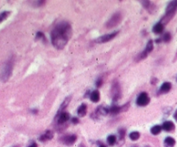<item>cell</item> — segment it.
I'll return each mask as SVG.
<instances>
[{
    "label": "cell",
    "instance_id": "34",
    "mask_svg": "<svg viewBox=\"0 0 177 147\" xmlns=\"http://www.w3.org/2000/svg\"><path fill=\"white\" fill-rule=\"evenodd\" d=\"M174 118L177 121V109L176 111H175V113H174Z\"/></svg>",
    "mask_w": 177,
    "mask_h": 147
},
{
    "label": "cell",
    "instance_id": "38",
    "mask_svg": "<svg viewBox=\"0 0 177 147\" xmlns=\"http://www.w3.org/2000/svg\"><path fill=\"white\" fill-rule=\"evenodd\" d=\"M99 147H106V146H105V145H104V144H100V145H99Z\"/></svg>",
    "mask_w": 177,
    "mask_h": 147
},
{
    "label": "cell",
    "instance_id": "32",
    "mask_svg": "<svg viewBox=\"0 0 177 147\" xmlns=\"http://www.w3.org/2000/svg\"><path fill=\"white\" fill-rule=\"evenodd\" d=\"M72 122L73 123V124H78V123H79V119H78L77 118H73Z\"/></svg>",
    "mask_w": 177,
    "mask_h": 147
},
{
    "label": "cell",
    "instance_id": "10",
    "mask_svg": "<svg viewBox=\"0 0 177 147\" xmlns=\"http://www.w3.org/2000/svg\"><path fill=\"white\" fill-rule=\"evenodd\" d=\"M58 124L59 125H63V124H65L66 122L68 121L69 120V118H70V115H69L68 113H62L61 114H59L58 116Z\"/></svg>",
    "mask_w": 177,
    "mask_h": 147
},
{
    "label": "cell",
    "instance_id": "20",
    "mask_svg": "<svg viewBox=\"0 0 177 147\" xmlns=\"http://www.w3.org/2000/svg\"><path fill=\"white\" fill-rule=\"evenodd\" d=\"M90 99H91V101H93V102H94V103L99 102V99H100V94H99V92L97 91V90L94 91L93 93H91Z\"/></svg>",
    "mask_w": 177,
    "mask_h": 147
},
{
    "label": "cell",
    "instance_id": "25",
    "mask_svg": "<svg viewBox=\"0 0 177 147\" xmlns=\"http://www.w3.org/2000/svg\"><path fill=\"white\" fill-rule=\"evenodd\" d=\"M130 139L133 140V141L137 140L140 138V133H138V132H132V133L130 134Z\"/></svg>",
    "mask_w": 177,
    "mask_h": 147
},
{
    "label": "cell",
    "instance_id": "4",
    "mask_svg": "<svg viewBox=\"0 0 177 147\" xmlns=\"http://www.w3.org/2000/svg\"><path fill=\"white\" fill-rule=\"evenodd\" d=\"M111 96L113 101H119L121 97V87L118 81H114L112 82V88H111Z\"/></svg>",
    "mask_w": 177,
    "mask_h": 147
},
{
    "label": "cell",
    "instance_id": "14",
    "mask_svg": "<svg viewBox=\"0 0 177 147\" xmlns=\"http://www.w3.org/2000/svg\"><path fill=\"white\" fill-rule=\"evenodd\" d=\"M109 109V113L112 115L119 114V113L124 111L123 107H119V106H112Z\"/></svg>",
    "mask_w": 177,
    "mask_h": 147
},
{
    "label": "cell",
    "instance_id": "8",
    "mask_svg": "<svg viewBox=\"0 0 177 147\" xmlns=\"http://www.w3.org/2000/svg\"><path fill=\"white\" fill-rule=\"evenodd\" d=\"M109 113V109L108 108H105V107H103V106H99V108L95 110V112L94 113V114L92 115V116H94L95 115V119L96 118H99L100 116H105V115H107Z\"/></svg>",
    "mask_w": 177,
    "mask_h": 147
},
{
    "label": "cell",
    "instance_id": "5",
    "mask_svg": "<svg viewBox=\"0 0 177 147\" xmlns=\"http://www.w3.org/2000/svg\"><path fill=\"white\" fill-rule=\"evenodd\" d=\"M121 21H122V14L120 12H116L115 14L112 15V18H110L108 22L106 23V28L107 29L114 28L115 26L119 25Z\"/></svg>",
    "mask_w": 177,
    "mask_h": 147
},
{
    "label": "cell",
    "instance_id": "31",
    "mask_svg": "<svg viewBox=\"0 0 177 147\" xmlns=\"http://www.w3.org/2000/svg\"><path fill=\"white\" fill-rule=\"evenodd\" d=\"M103 84V79L102 78H99L97 80V81H96V86L98 87H101V85Z\"/></svg>",
    "mask_w": 177,
    "mask_h": 147
},
{
    "label": "cell",
    "instance_id": "13",
    "mask_svg": "<svg viewBox=\"0 0 177 147\" xmlns=\"http://www.w3.org/2000/svg\"><path fill=\"white\" fill-rule=\"evenodd\" d=\"M71 99H72V95H69L68 97H67L65 100H64V101L62 102V104L61 105V107H60V108H59V110H58L57 112V115L56 116H58V115L61 113V111H63L64 109H65L68 106V104L70 103V101H71Z\"/></svg>",
    "mask_w": 177,
    "mask_h": 147
},
{
    "label": "cell",
    "instance_id": "23",
    "mask_svg": "<svg viewBox=\"0 0 177 147\" xmlns=\"http://www.w3.org/2000/svg\"><path fill=\"white\" fill-rule=\"evenodd\" d=\"M153 49H154V44H153V41L152 40H149L147 43V45H146V49H145V51L147 52V53H150L152 50H153Z\"/></svg>",
    "mask_w": 177,
    "mask_h": 147
},
{
    "label": "cell",
    "instance_id": "21",
    "mask_svg": "<svg viewBox=\"0 0 177 147\" xmlns=\"http://www.w3.org/2000/svg\"><path fill=\"white\" fill-rule=\"evenodd\" d=\"M11 15V11H3V12H1L0 13V24L2 23V22H4V20H6L8 18H9V16Z\"/></svg>",
    "mask_w": 177,
    "mask_h": 147
},
{
    "label": "cell",
    "instance_id": "26",
    "mask_svg": "<svg viewBox=\"0 0 177 147\" xmlns=\"http://www.w3.org/2000/svg\"><path fill=\"white\" fill-rule=\"evenodd\" d=\"M171 38H172V36H171V34H170L169 32L165 33V34L163 35V37H162L163 41V42H165V43H169V42H170Z\"/></svg>",
    "mask_w": 177,
    "mask_h": 147
},
{
    "label": "cell",
    "instance_id": "9",
    "mask_svg": "<svg viewBox=\"0 0 177 147\" xmlns=\"http://www.w3.org/2000/svg\"><path fill=\"white\" fill-rule=\"evenodd\" d=\"M76 139H77L76 135L71 134V135H67V136L63 137L62 139V142L66 145H72L74 144Z\"/></svg>",
    "mask_w": 177,
    "mask_h": 147
},
{
    "label": "cell",
    "instance_id": "18",
    "mask_svg": "<svg viewBox=\"0 0 177 147\" xmlns=\"http://www.w3.org/2000/svg\"><path fill=\"white\" fill-rule=\"evenodd\" d=\"M175 144V140L172 137H167L164 140V146L165 147H174Z\"/></svg>",
    "mask_w": 177,
    "mask_h": 147
},
{
    "label": "cell",
    "instance_id": "2",
    "mask_svg": "<svg viewBox=\"0 0 177 147\" xmlns=\"http://www.w3.org/2000/svg\"><path fill=\"white\" fill-rule=\"evenodd\" d=\"M177 12V0L171 1L169 3L166 9V13L164 15V17L161 20V24H163V25H166L167 24H169V22L174 18V16Z\"/></svg>",
    "mask_w": 177,
    "mask_h": 147
},
{
    "label": "cell",
    "instance_id": "3",
    "mask_svg": "<svg viewBox=\"0 0 177 147\" xmlns=\"http://www.w3.org/2000/svg\"><path fill=\"white\" fill-rule=\"evenodd\" d=\"M12 70H13V60L10 59L4 65L2 76H1V80L3 81H7L8 80L10 79L11 74H12Z\"/></svg>",
    "mask_w": 177,
    "mask_h": 147
},
{
    "label": "cell",
    "instance_id": "1",
    "mask_svg": "<svg viewBox=\"0 0 177 147\" xmlns=\"http://www.w3.org/2000/svg\"><path fill=\"white\" fill-rule=\"evenodd\" d=\"M72 27L68 22H61L51 32V42L57 50H63L72 36Z\"/></svg>",
    "mask_w": 177,
    "mask_h": 147
},
{
    "label": "cell",
    "instance_id": "19",
    "mask_svg": "<svg viewBox=\"0 0 177 147\" xmlns=\"http://www.w3.org/2000/svg\"><path fill=\"white\" fill-rule=\"evenodd\" d=\"M163 29H164V25H163V24L157 23L153 27V32L155 33V34H161L163 31Z\"/></svg>",
    "mask_w": 177,
    "mask_h": 147
},
{
    "label": "cell",
    "instance_id": "29",
    "mask_svg": "<svg viewBox=\"0 0 177 147\" xmlns=\"http://www.w3.org/2000/svg\"><path fill=\"white\" fill-rule=\"evenodd\" d=\"M119 139L122 140L125 136V130L124 129H120L119 131Z\"/></svg>",
    "mask_w": 177,
    "mask_h": 147
},
{
    "label": "cell",
    "instance_id": "33",
    "mask_svg": "<svg viewBox=\"0 0 177 147\" xmlns=\"http://www.w3.org/2000/svg\"><path fill=\"white\" fill-rule=\"evenodd\" d=\"M28 147H37V144L36 143H32L30 145H29Z\"/></svg>",
    "mask_w": 177,
    "mask_h": 147
},
{
    "label": "cell",
    "instance_id": "6",
    "mask_svg": "<svg viewBox=\"0 0 177 147\" xmlns=\"http://www.w3.org/2000/svg\"><path fill=\"white\" fill-rule=\"evenodd\" d=\"M149 103V97L148 93L145 92H142L137 99V104L139 107H144Z\"/></svg>",
    "mask_w": 177,
    "mask_h": 147
},
{
    "label": "cell",
    "instance_id": "11",
    "mask_svg": "<svg viewBox=\"0 0 177 147\" xmlns=\"http://www.w3.org/2000/svg\"><path fill=\"white\" fill-rule=\"evenodd\" d=\"M142 4L144 5V7L145 9H147L149 13H154V11H155V5L150 1H141Z\"/></svg>",
    "mask_w": 177,
    "mask_h": 147
},
{
    "label": "cell",
    "instance_id": "35",
    "mask_svg": "<svg viewBox=\"0 0 177 147\" xmlns=\"http://www.w3.org/2000/svg\"><path fill=\"white\" fill-rule=\"evenodd\" d=\"M162 41H163V39H162V38H159V39H156V40H155V43H161Z\"/></svg>",
    "mask_w": 177,
    "mask_h": 147
},
{
    "label": "cell",
    "instance_id": "39",
    "mask_svg": "<svg viewBox=\"0 0 177 147\" xmlns=\"http://www.w3.org/2000/svg\"><path fill=\"white\" fill-rule=\"evenodd\" d=\"M176 81H177V77H176Z\"/></svg>",
    "mask_w": 177,
    "mask_h": 147
},
{
    "label": "cell",
    "instance_id": "22",
    "mask_svg": "<svg viewBox=\"0 0 177 147\" xmlns=\"http://www.w3.org/2000/svg\"><path fill=\"white\" fill-rule=\"evenodd\" d=\"M162 126H154L153 127L151 128L150 130V132L153 135H158L160 133H161V131H162Z\"/></svg>",
    "mask_w": 177,
    "mask_h": 147
},
{
    "label": "cell",
    "instance_id": "16",
    "mask_svg": "<svg viewBox=\"0 0 177 147\" xmlns=\"http://www.w3.org/2000/svg\"><path fill=\"white\" fill-rule=\"evenodd\" d=\"M172 87V85L170 82H164L160 87V92L162 93H169Z\"/></svg>",
    "mask_w": 177,
    "mask_h": 147
},
{
    "label": "cell",
    "instance_id": "36",
    "mask_svg": "<svg viewBox=\"0 0 177 147\" xmlns=\"http://www.w3.org/2000/svg\"><path fill=\"white\" fill-rule=\"evenodd\" d=\"M157 81V80L155 79V78H153V81H152V84H155V81Z\"/></svg>",
    "mask_w": 177,
    "mask_h": 147
},
{
    "label": "cell",
    "instance_id": "37",
    "mask_svg": "<svg viewBox=\"0 0 177 147\" xmlns=\"http://www.w3.org/2000/svg\"><path fill=\"white\" fill-rule=\"evenodd\" d=\"M79 147H85V145H84L83 144H80V145H79Z\"/></svg>",
    "mask_w": 177,
    "mask_h": 147
},
{
    "label": "cell",
    "instance_id": "28",
    "mask_svg": "<svg viewBox=\"0 0 177 147\" xmlns=\"http://www.w3.org/2000/svg\"><path fill=\"white\" fill-rule=\"evenodd\" d=\"M36 39H43L45 40V36H44V34L43 32H41V31H38V32L36 33Z\"/></svg>",
    "mask_w": 177,
    "mask_h": 147
},
{
    "label": "cell",
    "instance_id": "12",
    "mask_svg": "<svg viewBox=\"0 0 177 147\" xmlns=\"http://www.w3.org/2000/svg\"><path fill=\"white\" fill-rule=\"evenodd\" d=\"M54 137V133L52 131H47L42 135V136L39 138V140L42 141V142H45V141H48V140H50L53 139Z\"/></svg>",
    "mask_w": 177,
    "mask_h": 147
},
{
    "label": "cell",
    "instance_id": "17",
    "mask_svg": "<svg viewBox=\"0 0 177 147\" xmlns=\"http://www.w3.org/2000/svg\"><path fill=\"white\" fill-rule=\"evenodd\" d=\"M87 107L86 104H82L80 105L79 108H78V111H77V113L78 115L80 116V117H84V116H86L87 114Z\"/></svg>",
    "mask_w": 177,
    "mask_h": 147
},
{
    "label": "cell",
    "instance_id": "15",
    "mask_svg": "<svg viewBox=\"0 0 177 147\" xmlns=\"http://www.w3.org/2000/svg\"><path fill=\"white\" fill-rule=\"evenodd\" d=\"M162 128L166 132H171L174 129V124L172 121H165L163 124Z\"/></svg>",
    "mask_w": 177,
    "mask_h": 147
},
{
    "label": "cell",
    "instance_id": "30",
    "mask_svg": "<svg viewBox=\"0 0 177 147\" xmlns=\"http://www.w3.org/2000/svg\"><path fill=\"white\" fill-rule=\"evenodd\" d=\"M33 3H34V5H35V6H36V5H37V6H41V5L45 4L46 1H34Z\"/></svg>",
    "mask_w": 177,
    "mask_h": 147
},
{
    "label": "cell",
    "instance_id": "40",
    "mask_svg": "<svg viewBox=\"0 0 177 147\" xmlns=\"http://www.w3.org/2000/svg\"><path fill=\"white\" fill-rule=\"evenodd\" d=\"M14 147H18V146H14Z\"/></svg>",
    "mask_w": 177,
    "mask_h": 147
},
{
    "label": "cell",
    "instance_id": "7",
    "mask_svg": "<svg viewBox=\"0 0 177 147\" xmlns=\"http://www.w3.org/2000/svg\"><path fill=\"white\" fill-rule=\"evenodd\" d=\"M118 34H119V31H114V32L110 33V34H106V35H104V36H99V37L96 40V43H107L109 41H111V40L113 39L114 37H116Z\"/></svg>",
    "mask_w": 177,
    "mask_h": 147
},
{
    "label": "cell",
    "instance_id": "27",
    "mask_svg": "<svg viewBox=\"0 0 177 147\" xmlns=\"http://www.w3.org/2000/svg\"><path fill=\"white\" fill-rule=\"evenodd\" d=\"M147 55H148V53H147L145 50H144L141 54H139V55L137 56V61H141V60H144V59H145V58L147 57Z\"/></svg>",
    "mask_w": 177,
    "mask_h": 147
},
{
    "label": "cell",
    "instance_id": "24",
    "mask_svg": "<svg viewBox=\"0 0 177 147\" xmlns=\"http://www.w3.org/2000/svg\"><path fill=\"white\" fill-rule=\"evenodd\" d=\"M116 141H117V138H116V136H114V135H110V136H108V138H107V143H108L110 145H114Z\"/></svg>",
    "mask_w": 177,
    "mask_h": 147
}]
</instances>
